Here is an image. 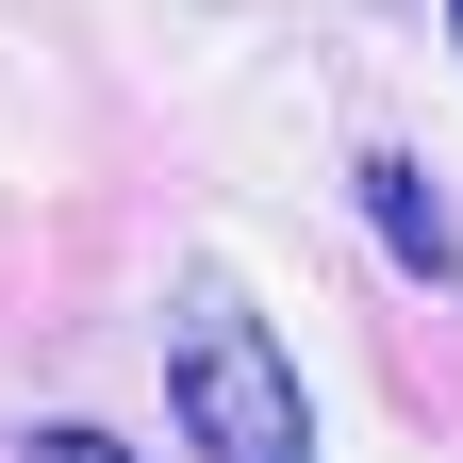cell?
I'll return each mask as SVG.
<instances>
[{
    "mask_svg": "<svg viewBox=\"0 0 463 463\" xmlns=\"http://www.w3.org/2000/svg\"><path fill=\"white\" fill-rule=\"evenodd\" d=\"M165 397H183V447L199 463H315V414H298V364H281L265 315H232L215 281L165 331Z\"/></svg>",
    "mask_w": 463,
    "mask_h": 463,
    "instance_id": "obj_1",
    "label": "cell"
},
{
    "mask_svg": "<svg viewBox=\"0 0 463 463\" xmlns=\"http://www.w3.org/2000/svg\"><path fill=\"white\" fill-rule=\"evenodd\" d=\"M33 463H133V447H99V430H33Z\"/></svg>",
    "mask_w": 463,
    "mask_h": 463,
    "instance_id": "obj_3",
    "label": "cell"
},
{
    "mask_svg": "<svg viewBox=\"0 0 463 463\" xmlns=\"http://www.w3.org/2000/svg\"><path fill=\"white\" fill-rule=\"evenodd\" d=\"M447 50H463V0H447Z\"/></svg>",
    "mask_w": 463,
    "mask_h": 463,
    "instance_id": "obj_4",
    "label": "cell"
},
{
    "mask_svg": "<svg viewBox=\"0 0 463 463\" xmlns=\"http://www.w3.org/2000/svg\"><path fill=\"white\" fill-rule=\"evenodd\" d=\"M364 232H381L414 281H447V265H463V232H447V199H430V165H414V149H381V165H364Z\"/></svg>",
    "mask_w": 463,
    "mask_h": 463,
    "instance_id": "obj_2",
    "label": "cell"
}]
</instances>
